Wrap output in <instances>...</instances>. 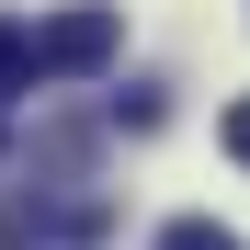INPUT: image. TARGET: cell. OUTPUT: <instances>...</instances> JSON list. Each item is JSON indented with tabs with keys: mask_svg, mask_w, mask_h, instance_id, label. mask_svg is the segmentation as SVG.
<instances>
[{
	"mask_svg": "<svg viewBox=\"0 0 250 250\" xmlns=\"http://www.w3.org/2000/svg\"><path fill=\"white\" fill-rule=\"evenodd\" d=\"M23 34H34V91H46V80H103L114 46H125V23L103 12V0H68V12L23 23Z\"/></svg>",
	"mask_w": 250,
	"mask_h": 250,
	"instance_id": "6da1fadb",
	"label": "cell"
},
{
	"mask_svg": "<svg viewBox=\"0 0 250 250\" xmlns=\"http://www.w3.org/2000/svg\"><path fill=\"white\" fill-rule=\"evenodd\" d=\"M23 91H34V34L0 12V103H23Z\"/></svg>",
	"mask_w": 250,
	"mask_h": 250,
	"instance_id": "7a4b0ae2",
	"label": "cell"
},
{
	"mask_svg": "<svg viewBox=\"0 0 250 250\" xmlns=\"http://www.w3.org/2000/svg\"><path fill=\"white\" fill-rule=\"evenodd\" d=\"M159 250H239V228H216V216H171Z\"/></svg>",
	"mask_w": 250,
	"mask_h": 250,
	"instance_id": "3957f363",
	"label": "cell"
},
{
	"mask_svg": "<svg viewBox=\"0 0 250 250\" xmlns=\"http://www.w3.org/2000/svg\"><path fill=\"white\" fill-rule=\"evenodd\" d=\"M159 114H171V103H159V80H137V91H114V125H125V137H148Z\"/></svg>",
	"mask_w": 250,
	"mask_h": 250,
	"instance_id": "277c9868",
	"label": "cell"
},
{
	"mask_svg": "<svg viewBox=\"0 0 250 250\" xmlns=\"http://www.w3.org/2000/svg\"><path fill=\"white\" fill-rule=\"evenodd\" d=\"M228 159H250V103H239V114H228Z\"/></svg>",
	"mask_w": 250,
	"mask_h": 250,
	"instance_id": "5b68a950",
	"label": "cell"
},
{
	"mask_svg": "<svg viewBox=\"0 0 250 250\" xmlns=\"http://www.w3.org/2000/svg\"><path fill=\"white\" fill-rule=\"evenodd\" d=\"M0 159H12V125H0Z\"/></svg>",
	"mask_w": 250,
	"mask_h": 250,
	"instance_id": "8992f818",
	"label": "cell"
}]
</instances>
